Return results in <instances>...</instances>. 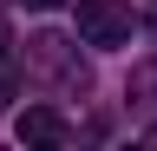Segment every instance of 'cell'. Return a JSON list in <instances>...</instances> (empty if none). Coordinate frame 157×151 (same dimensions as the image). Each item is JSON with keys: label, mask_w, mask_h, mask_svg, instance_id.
Wrapping results in <instances>:
<instances>
[{"label": "cell", "mask_w": 157, "mask_h": 151, "mask_svg": "<svg viewBox=\"0 0 157 151\" xmlns=\"http://www.w3.org/2000/svg\"><path fill=\"white\" fill-rule=\"evenodd\" d=\"M131 99H157V59L131 66Z\"/></svg>", "instance_id": "277c9868"}, {"label": "cell", "mask_w": 157, "mask_h": 151, "mask_svg": "<svg viewBox=\"0 0 157 151\" xmlns=\"http://www.w3.org/2000/svg\"><path fill=\"white\" fill-rule=\"evenodd\" d=\"M26 66H33V72H52V79H59V85H72V92H85V66H78L72 40H59V33L26 40Z\"/></svg>", "instance_id": "7a4b0ae2"}, {"label": "cell", "mask_w": 157, "mask_h": 151, "mask_svg": "<svg viewBox=\"0 0 157 151\" xmlns=\"http://www.w3.org/2000/svg\"><path fill=\"white\" fill-rule=\"evenodd\" d=\"M20 145H66V118L52 105H26L20 112Z\"/></svg>", "instance_id": "3957f363"}, {"label": "cell", "mask_w": 157, "mask_h": 151, "mask_svg": "<svg viewBox=\"0 0 157 151\" xmlns=\"http://www.w3.org/2000/svg\"><path fill=\"white\" fill-rule=\"evenodd\" d=\"M78 40L85 46H131V7L124 0H78Z\"/></svg>", "instance_id": "6da1fadb"}, {"label": "cell", "mask_w": 157, "mask_h": 151, "mask_svg": "<svg viewBox=\"0 0 157 151\" xmlns=\"http://www.w3.org/2000/svg\"><path fill=\"white\" fill-rule=\"evenodd\" d=\"M26 7H39V13H52V7H59V0H26Z\"/></svg>", "instance_id": "8992f818"}, {"label": "cell", "mask_w": 157, "mask_h": 151, "mask_svg": "<svg viewBox=\"0 0 157 151\" xmlns=\"http://www.w3.org/2000/svg\"><path fill=\"white\" fill-rule=\"evenodd\" d=\"M13 85H20V79H13V66H7V53H0V105L13 99Z\"/></svg>", "instance_id": "5b68a950"}]
</instances>
